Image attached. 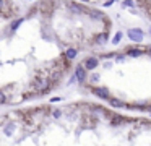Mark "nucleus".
Wrapping results in <instances>:
<instances>
[{
    "mask_svg": "<svg viewBox=\"0 0 151 146\" xmlns=\"http://www.w3.org/2000/svg\"><path fill=\"white\" fill-rule=\"evenodd\" d=\"M76 2H80V3H86L88 0H76Z\"/></svg>",
    "mask_w": 151,
    "mask_h": 146,
    "instance_id": "obj_21",
    "label": "nucleus"
},
{
    "mask_svg": "<svg viewBox=\"0 0 151 146\" xmlns=\"http://www.w3.org/2000/svg\"><path fill=\"white\" fill-rule=\"evenodd\" d=\"M68 8H70V12H72V13H78V15H88V12H89V10L86 8L83 3H80V2H70L68 3Z\"/></svg>",
    "mask_w": 151,
    "mask_h": 146,
    "instance_id": "obj_2",
    "label": "nucleus"
},
{
    "mask_svg": "<svg viewBox=\"0 0 151 146\" xmlns=\"http://www.w3.org/2000/svg\"><path fill=\"white\" fill-rule=\"evenodd\" d=\"M60 101V97H52V99H50V102H59Z\"/></svg>",
    "mask_w": 151,
    "mask_h": 146,
    "instance_id": "obj_18",
    "label": "nucleus"
},
{
    "mask_svg": "<svg viewBox=\"0 0 151 146\" xmlns=\"http://www.w3.org/2000/svg\"><path fill=\"white\" fill-rule=\"evenodd\" d=\"M88 15H89V18L96 19V21H102V19H106V15L102 12H99V10H89Z\"/></svg>",
    "mask_w": 151,
    "mask_h": 146,
    "instance_id": "obj_8",
    "label": "nucleus"
},
{
    "mask_svg": "<svg viewBox=\"0 0 151 146\" xmlns=\"http://www.w3.org/2000/svg\"><path fill=\"white\" fill-rule=\"evenodd\" d=\"M63 57H65L67 60H75V58L78 57V49H75V47H68L65 52H63Z\"/></svg>",
    "mask_w": 151,
    "mask_h": 146,
    "instance_id": "obj_7",
    "label": "nucleus"
},
{
    "mask_svg": "<svg viewBox=\"0 0 151 146\" xmlns=\"http://www.w3.org/2000/svg\"><path fill=\"white\" fill-rule=\"evenodd\" d=\"M146 47H127L125 49V55L128 57H140V55L145 54Z\"/></svg>",
    "mask_w": 151,
    "mask_h": 146,
    "instance_id": "obj_5",
    "label": "nucleus"
},
{
    "mask_svg": "<svg viewBox=\"0 0 151 146\" xmlns=\"http://www.w3.org/2000/svg\"><path fill=\"white\" fill-rule=\"evenodd\" d=\"M93 94H94L96 97H99V99H109L111 97V93H109V89L106 86H98V88H93Z\"/></svg>",
    "mask_w": 151,
    "mask_h": 146,
    "instance_id": "obj_4",
    "label": "nucleus"
},
{
    "mask_svg": "<svg viewBox=\"0 0 151 146\" xmlns=\"http://www.w3.org/2000/svg\"><path fill=\"white\" fill-rule=\"evenodd\" d=\"M120 39H122V32L119 31V32H115V34H114V39H112V44H115V45H117L119 42H120Z\"/></svg>",
    "mask_w": 151,
    "mask_h": 146,
    "instance_id": "obj_12",
    "label": "nucleus"
},
{
    "mask_svg": "<svg viewBox=\"0 0 151 146\" xmlns=\"http://www.w3.org/2000/svg\"><path fill=\"white\" fill-rule=\"evenodd\" d=\"M23 23V18H18V19H15V21H12V24H10V31L13 32V31H17L18 29V26Z\"/></svg>",
    "mask_w": 151,
    "mask_h": 146,
    "instance_id": "obj_11",
    "label": "nucleus"
},
{
    "mask_svg": "<svg viewBox=\"0 0 151 146\" xmlns=\"http://www.w3.org/2000/svg\"><path fill=\"white\" fill-rule=\"evenodd\" d=\"M89 81H91V83H98V81H99V75L93 73V75H91V78H89Z\"/></svg>",
    "mask_w": 151,
    "mask_h": 146,
    "instance_id": "obj_16",
    "label": "nucleus"
},
{
    "mask_svg": "<svg viewBox=\"0 0 151 146\" xmlns=\"http://www.w3.org/2000/svg\"><path fill=\"white\" fill-rule=\"evenodd\" d=\"M104 65H106V68H111V67H112V63H111V62H106Z\"/></svg>",
    "mask_w": 151,
    "mask_h": 146,
    "instance_id": "obj_20",
    "label": "nucleus"
},
{
    "mask_svg": "<svg viewBox=\"0 0 151 146\" xmlns=\"http://www.w3.org/2000/svg\"><path fill=\"white\" fill-rule=\"evenodd\" d=\"M127 36H128V39L133 41V42H141L145 39V31L140 28H132V29H128Z\"/></svg>",
    "mask_w": 151,
    "mask_h": 146,
    "instance_id": "obj_1",
    "label": "nucleus"
},
{
    "mask_svg": "<svg viewBox=\"0 0 151 146\" xmlns=\"http://www.w3.org/2000/svg\"><path fill=\"white\" fill-rule=\"evenodd\" d=\"M146 50H148V54H151V47H146Z\"/></svg>",
    "mask_w": 151,
    "mask_h": 146,
    "instance_id": "obj_22",
    "label": "nucleus"
},
{
    "mask_svg": "<svg viewBox=\"0 0 151 146\" xmlns=\"http://www.w3.org/2000/svg\"><path fill=\"white\" fill-rule=\"evenodd\" d=\"M114 2H117V0H112V3H114Z\"/></svg>",
    "mask_w": 151,
    "mask_h": 146,
    "instance_id": "obj_24",
    "label": "nucleus"
},
{
    "mask_svg": "<svg viewBox=\"0 0 151 146\" xmlns=\"http://www.w3.org/2000/svg\"><path fill=\"white\" fill-rule=\"evenodd\" d=\"M4 6H5V0H0V10L4 8Z\"/></svg>",
    "mask_w": 151,
    "mask_h": 146,
    "instance_id": "obj_19",
    "label": "nucleus"
},
{
    "mask_svg": "<svg viewBox=\"0 0 151 146\" xmlns=\"http://www.w3.org/2000/svg\"><path fill=\"white\" fill-rule=\"evenodd\" d=\"M13 130H15V125H13V123L7 125V127H5V135H7V136H10L12 133H13Z\"/></svg>",
    "mask_w": 151,
    "mask_h": 146,
    "instance_id": "obj_13",
    "label": "nucleus"
},
{
    "mask_svg": "<svg viewBox=\"0 0 151 146\" xmlns=\"http://www.w3.org/2000/svg\"><path fill=\"white\" fill-rule=\"evenodd\" d=\"M86 78H88V70L83 67V63L76 65L75 67V80H78L80 83H83V81H86Z\"/></svg>",
    "mask_w": 151,
    "mask_h": 146,
    "instance_id": "obj_3",
    "label": "nucleus"
},
{
    "mask_svg": "<svg viewBox=\"0 0 151 146\" xmlns=\"http://www.w3.org/2000/svg\"><path fill=\"white\" fill-rule=\"evenodd\" d=\"M135 2L133 0H124V6H133Z\"/></svg>",
    "mask_w": 151,
    "mask_h": 146,
    "instance_id": "obj_17",
    "label": "nucleus"
},
{
    "mask_svg": "<svg viewBox=\"0 0 151 146\" xmlns=\"http://www.w3.org/2000/svg\"><path fill=\"white\" fill-rule=\"evenodd\" d=\"M52 117L54 119H60V117H62V109H54L52 110Z\"/></svg>",
    "mask_w": 151,
    "mask_h": 146,
    "instance_id": "obj_14",
    "label": "nucleus"
},
{
    "mask_svg": "<svg viewBox=\"0 0 151 146\" xmlns=\"http://www.w3.org/2000/svg\"><path fill=\"white\" fill-rule=\"evenodd\" d=\"M5 102H7V96H5L4 91H0V106H4Z\"/></svg>",
    "mask_w": 151,
    "mask_h": 146,
    "instance_id": "obj_15",
    "label": "nucleus"
},
{
    "mask_svg": "<svg viewBox=\"0 0 151 146\" xmlns=\"http://www.w3.org/2000/svg\"><path fill=\"white\" fill-rule=\"evenodd\" d=\"M107 39H109V34H107V31H104V32H99L98 36H94V42L98 45H102V44H106L107 42Z\"/></svg>",
    "mask_w": 151,
    "mask_h": 146,
    "instance_id": "obj_9",
    "label": "nucleus"
},
{
    "mask_svg": "<svg viewBox=\"0 0 151 146\" xmlns=\"http://www.w3.org/2000/svg\"><path fill=\"white\" fill-rule=\"evenodd\" d=\"M150 36H151V26H150Z\"/></svg>",
    "mask_w": 151,
    "mask_h": 146,
    "instance_id": "obj_23",
    "label": "nucleus"
},
{
    "mask_svg": "<svg viewBox=\"0 0 151 146\" xmlns=\"http://www.w3.org/2000/svg\"><path fill=\"white\" fill-rule=\"evenodd\" d=\"M109 104H111L112 107H117V109H120V107H125V102L120 99H117V97H109Z\"/></svg>",
    "mask_w": 151,
    "mask_h": 146,
    "instance_id": "obj_10",
    "label": "nucleus"
},
{
    "mask_svg": "<svg viewBox=\"0 0 151 146\" xmlns=\"http://www.w3.org/2000/svg\"><path fill=\"white\" fill-rule=\"evenodd\" d=\"M98 65H99V60H98V57H88L85 62H83V67H85L88 71H91V70H96V68H98Z\"/></svg>",
    "mask_w": 151,
    "mask_h": 146,
    "instance_id": "obj_6",
    "label": "nucleus"
}]
</instances>
